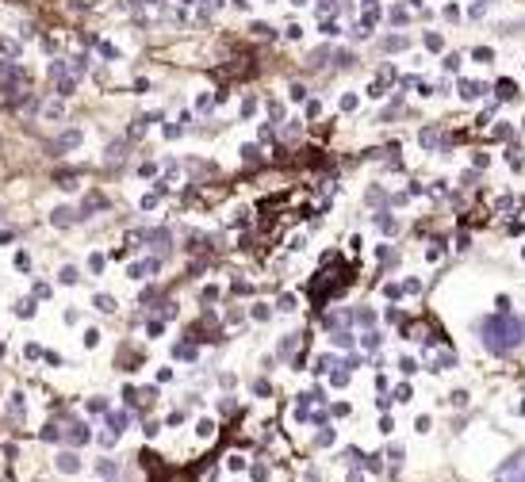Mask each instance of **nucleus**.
I'll return each instance as SVG.
<instances>
[{
    "mask_svg": "<svg viewBox=\"0 0 525 482\" xmlns=\"http://www.w3.org/2000/svg\"><path fill=\"white\" fill-rule=\"evenodd\" d=\"M525 341V322L521 318H514V314H494V318H487L484 322V344L494 353V356H506V353H514L518 344Z\"/></svg>",
    "mask_w": 525,
    "mask_h": 482,
    "instance_id": "f257e3e1",
    "label": "nucleus"
},
{
    "mask_svg": "<svg viewBox=\"0 0 525 482\" xmlns=\"http://www.w3.org/2000/svg\"><path fill=\"white\" fill-rule=\"evenodd\" d=\"M104 264H108V261H104L100 253H93V257H88V268H93V272H104Z\"/></svg>",
    "mask_w": 525,
    "mask_h": 482,
    "instance_id": "dca6fc26",
    "label": "nucleus"
},
{
    "mask_svg": "<svg viewBox=\"0 0 525 482\" xmlns=\"http://www.w3.org/2000/svg\"><path fill=\"white\" fill-rule=\"evenodd\" d=\"M77 280H81V276H77V268H73V264L58 272V283H66V288H73V283H77Z\"/></svg>",
    "mask_w": 525,
    "mask_h": 482,
    "instance_id": "0eeeda50",
    "label": "nucleus"
},
{
    "mask_svg": "<svg viewBox=\"0 0 525 482\" xmlns=\"http://www.w3.org/2000/svg\"><path fill=\"white\" fill-rule=\"evenodd\" d=\"M357 108V96H341V112H353Z\"/></svg>",
    "mask_w": 525,
    "mask_h": 482,
    "instance_id": "bb28decb",
    "label": "nucleus"
},
{
    "mask_svg": "<svg viewBox=\"0 0 525 482\" xmlns=\"http://www.w3.org/2000/svg\"><path fill=\"white\" fill-rule=\"evenodd\" d=\"M249 475H253V482H265V478H268V467H265V463H258Z\"/></svg>",
    "mask_w": 525,
    "mask_h": 482,
    "instance_id": "f3484780",
    "label": "nucleus"
},
{
    "mask_svg": "<svg viewBox=\"0 0 525 482\" xmlns=\"http://www.w3.org/2000/svg\"><path fill=\"white\" fill-rule=\"evenodd\" d=\"M69 222H77V210H73V207H58L54 210V226H69Z\"/></svg>",
    "mask_w": 525,
    "mask_h": 482,
    "instance_id": "39448f33",
    "label": "nucleus"
},
{
    "mask_svg": "<svg viewBox=\"0 0 525 482\" xmlns=\"http://www.w3.org/2000/svg\"><path fill=\"white\" fill-rule=\"evenodd\" d=\"M12 421L23 425V395H12Z\"/></svg>",
    "mask_w": 525,
    "mask_h": 482,
    "instance_id": "1a4fd4ad",
    "label": "nucleus"
},
{
    "mask_svg": "<svg viewBox=\"0 0 525 482\" xmlns=\"http://www.w3.org/2000/svg\"><path fill=\"white\" fill-rule=\"evenodd\" d=\"M253 390H258V395H268L273 387H268V379H258V383H253Z\"/></svg>",
    "mask_w": 525,
    "mask_h": 482,
    "instance_id": "c756f323",
    "label": "nucleus"
},
{
    "mask_svg": "<svg viewBox=\"0 0 525 482\" xmlns=\"http://www.w3.org/2000/svg\"><path fill=\"white\" fill-rule=\"evenodd\" d=\"M276 310H284V314L295 310V295H280V299H276Z\"/></svg>",
    "mask_w": 525,
    "mask_h": 482,
    "instance_id": "f8f14e48",
    "label": "nucleus"
},
{
    "mask_svg": "<svg viewBox=\"0 0 525 482\" xmlns=\"http://www.w3.org/2000/svg\"><path fill=\"white\" fill-rule=\"evenodd\" d=\"M499 482H525V451H518L514 460L499 467Z\"/></svg>",
    "mask_w": 525,
    "mask_h": 482,
    "instance_id": "f03ea898",
    "label": "nucleus"
},
{
    "mask_svg": "<svg viewBox=\"0 0 525 482\" xmlns=\"http://www.w3.org/2000/svg\"><path fill=\"white\" fill-rule=\"evenodd\" d=\"M253 112H258V100H246V103H242V119H249Z\"/></svg>",
    "mask_w": 525,
    "mask_h": 482,
    "instance_id": "b1692460",
    "label": "nucleus"
},
{
    "mask_svg": "<svg viewBox=\"0 0 525 482\" xmlns=\"http://www.w3.org/2000/svg\"><path fill=\"white\" fill-rule=\"evenodd\" d=\"M499 96H502V100L518 96V85H514V81H499Z\"/></svg>",
    "mask_w": 525,
    "mask_h": 482,
    "instance_id": "9d476101",
    "label": "nucleus"
},
{
    "mask_svg": "<svg viewBox=\"0 0 525 482\" xmlns=\"http://www.w3.org/2000/svg\"><path fill=\"white\" fill-rule=\"evenodd\" d=\"M100 54H104V58H119V50L112 47V42H100Z\"/></svg>",
    "mask_w": 525,
    "mask_h": 482,
    "instance_id": "5701e85b",
    "label": "nucleus"
},
{
    "mask_svg": "<svg viewBox=\"0 0 525 482\" xmlns=\"http://www.w3.org/2000/svg\"><path fill=\"white\" fill-rule=\"evenodd\" d=\"M119 157H123V142H115V146L108 149V161H119Z\"/></svg>",
    "mask_w": 525,
    "mask_h": 482,
    "instance_id": "4be33fe9",
    "label": "nucleus"
},
{
    "mask_svg": "<svg viewBox=\"0 0 525 482\" xmlns=\"http://www.w3.org/2000/svg\"><path fill=\"white\" fill-rule=\"evenodd\" d=\"M292 100H307V88L303 85H292Z\"/></svg>",
    "mask_w": 525,
    "mask_h": 482,
    "instance_id": "a878e982",
    "label": "nucleus"
},
{
    "mask_svg": "<svg viewBox=\"0 0 525 482\" xmlns=\"http://www.w3.org/2000/svg\"><path fill=\"white\" fill-rule=\"evenodd\" d=\"M69 441H73V444H85V441H88V429H85V425H73Z\"/></svg>",
    "mask_w": 525,
    "mask_h": 482,
    "instance_id": "ddd939ff",
    "label": "nucleus"
},
{
    "mask_svg": "<svg viewBox=\"0 0 525 482\" xmlns=\"http://www.w3.org/2000/svg\"><path fill=\"white\" fill-rule=\"evenodd\" d=\"M93 307H96L100 314H115V299H112V295H100V291H96V299H93Z\"/></svg>",
    "mask_w": 525,
    "mask_h": 482,
    "instance_id": "423d86ee",
    "label": "nucleus"
},
{
    "mask_svg": "<svg viewBox=\"0 0 525 482\" xmlns=\"http://www.w3.org/2000/svg\"><path fill=\"white\" fill-rule=\"evenodd\" d=\"M426 47L430 50H445V39L441 35H426Z\"/></svg>",
    "mask_w": 525,
    "mask_h": 482,
    "instance_id": "2eb2a0df",
    "label": "nucleus"
},
{
    "mask_svg": "<svg viewBox=\"0 0 525 482\" xmlns=\"http://www.w3.org/2000/svg\"><path fill=\"white\" fill-rule=\"evenodd\" d=\"M479 93H484V88H479L475 81H460V96H464V100H475Z\"/></svg>",
    "mask_w": 525,
    "mask_h": 482,
    "instance_id": "6e6552de",
    "label": "nucleus"
},
{
    "mask_svg": "<svg viewBox=\"0 0 525 482\" xmlns=\"http://www.w3.org/2000/svg\"><path fill=\"white\" fill-rule=\"evenodd\" d=\"M85 344H88V349H96V344H100V329H88V334H85Z\"/></svg>",
    "mask_w": 525,
    "mask_h": 482,
    "instance_id": "a211bd4d",
    "label": "nucleus"
},
{
    "mask_svg": "<svg viewBox=\"0 0 525 482\" xmlns=\"http://www.w3.org/2000/svg\"><path fill=\"white\" fill-rule=\"evenodd\" d=\"M349 383V371H334V387H345Z\"/></svg>",
    "mask_w": 525,
    "mask_h": 482,
    "instance_id": "cd10ccee",
    "label": "nucleus"
},
{
    "mask_svg": "<svg viewBox=\"0 0 525 482\" xmlns=\"http://www.w3.org/2000/svg\"><path fill=\"white\" fill-rule=\"evenodd\" d=\"M16 268H23V272H27V268H32V261H27V253H16Z\"/></svg>",
    "mask_w": 525,
    "mask_h": 482,
    "instance_id": "c85d7f7f",
    "label": "nucleus"
},
{
    "mask_svg": "<svg viewBox=\"0 0 525 482\" xmlns=\"http://www.w3.org/2000/svg\"><path fill=\"white\" fill-rule=\"evenodd\" d=\"M81 138H85L81 130H66L62 138H58V149H77V146H81Z\"/></svg>",
    "mask_w": 525,
    "mask_h": 482,
    "instance_id": "20e7f679",
    "label": "nucleus"
},
{
    "mask_svg": "<svg viewBox=\"0 0 525 482\" xmlns=\"http://www.w3.org/2000/svg\"><path fill=\"white\" fill-rule=\"evenodd\" d=\"M307 482H319V478H314V475H307Z\"/></svg>",
    "mask_w": 525,
    "mask_h": 482,
    "instance_id": "2f4dec72",
    "label": "nucleus"
},
{
    "mask_svg": "<svg viewBox=\"0 0 525 482\" xmlns=\"http://www.w3.org/2000/svg\"><path fill=\"white\" fill-rule=\"evenodd\" d=\"M177 356H181V360H196V349H188V344H181V349H177Z\"/></svg>",
    "mask_w": 525,
    "mask_h": 482,
    "instance_id": "393cba45",
    "label": "nucleus"
},
{
    "mask_svg": "<svg viewBox=\"0 0 525 482\" xmlns=\"http://www.w3.org/2000/svg\"><path fill=\"white\" fill-rule=\"evenodd\" d=\"M334 344H345V349H349L353 337H349V334H334Z\"/></svg>",
    "mask_w": 525,
    "mask_h": 482,
    "instance_id": "7c9ffc66",
    "label": "nucleus"
},
{
    "mask_svg": "<svg viewBox=\"0 0 525 482\" xmlns=\"http://www.w3.org/2000/svg\"><path fill=\"white\" fill-rule=\"evenodd\" d=\"M58 471H66V475H77V471H81V460H77V451H62V456H58Z\"/></svg>",
    "mask_w": 525,
    "mask_h": 482,
    "instance_id": "7ed1b4c3",
    "label": "nucleus"
},
{
    "mask_svg": "<svg viewBox=\"0 0 525 482\" xmlns=\"http://www.w3.org/2000/svg\"><path fill=\"white\" fill-rule=\"evenodd\" d=\"M491 58H494V50H487V47L475 50V62H491Z\"/></svg>",
    "mask_w": 525,
    "mask_h": 482,
    "instance_id": "412c9836",
    "label": "nucleus"
},
{
    "mask_svg": "<svg viewBox=\"0 0 525 482\" xmlns=\"http://www.w3.org/2000/svg\"><path fill=\"white\" fill-rule=\"evenodd\" d=\"M16 314H20V318H32V314H35V303H32V299H23V303L16 307Z\"/></svg>",
    "mask_w": 525,
    "mask_h": 482,
    "instance_id": "4468645a",
    "label": "nucleus"
},
{
    "mask_svg": "<svg viewBox=\"0 0 525 482\" xmlns=\"http://www.w3.org/2000/svg\"><path fill=\"white\" fill-rule=\"evenodd\" d=\"M196 433L204 436V441H207V436H212L215 433V425H212V421H200V425H196Z\"/></svg>",
    "mask_w": 525,
    "mask_h": 482,
    "instance_id": "6ab92c4d",
    "label": "nucleus"
},
{
    "mask_svg": "<svg viewBox=\"0 0 525 482\" xmlns=\"http://www.w3.org/2000/svg\"><path fill=\"white\" fill-rule=\"evenodd\" d=\"M403 47H407V39H387L384 42V50H403Z\"/></svg>",
    "mask_w": 525,
    "mask_h": 482,
    "instance_id": "aec40b11",
    "label": "nucleus"
},
{
    "mask_svg": "<svg viewBox=\"0 0 525 482\" xmlns=\"http://www.w3.org/2000/svg\"><path fill=\"white\" fill-rule=\"evenodd\" d=\"M314 444H319V448H330V444H334V429H322L319 436H314Z\"/></svg>",
    "mask_w": 525,
    "mask_h": 482,
    "instance_id": "9b49d317",
    "label": "nucleus"
}]
</instances>
